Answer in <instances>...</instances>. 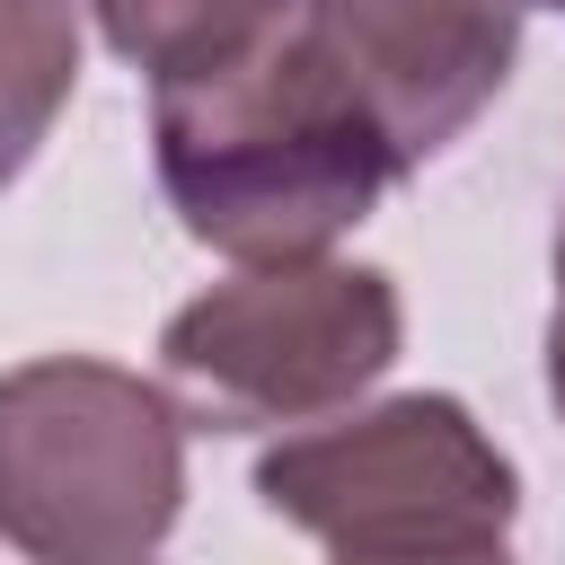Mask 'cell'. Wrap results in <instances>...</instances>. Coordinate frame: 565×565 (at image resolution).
<instances>
[{
	"label": "cell",
	"instance_id": "cell-7",
	"mask_svg": "<svg viewBox=\"0 0 565 565\" xmlns=\"http://www.w3.org/2000/svg\"><path fill=\"white\" fill-rule=\"evenodd\" d=\"M79 79V18L71 0H0V185L35 159L53 115Z\"/></svg>",
	"mask_w": 565,
	"mask_h": 565
},
{
	"label": "cell",
	"instance_id": "cell-3",
	"mask_svg": "<svg viewBox=\"0 0 565 565\" xmlns=\"http://www.w3.org/2000/svg\"><path fill=\"white\" fill-rule=\"evenodd\" d=\"M256 494L353 565H468L512 539V459L459 397H388L265 450Z\"/></svg>",
	"mask_w": 565,
	"mask_h": 565
},
{
	"label": "cell",
	"instance_id": "cell-2",
	"mask_svg": "<svg viewBox=\"0 0 565 565\" xmlns=\"http://www.w3.org/2000/svg\"><path fill=\"white\" fill-rule=\"evenodd\" d=\"M185 503L177 406L115 362H26L0 380V539L44 565H132Z\"/></svg>",
	"mask_w": 565,
	"mask_h": 565
},
{
	"label": "cell",
	"instance_id": "cell-6",
	"mask_svg": "<svg viewBox=\"0 0 565 565\" xmlns=\"http://www.w3.org/2000/svg\"><path fill=\"white\" fill-rule=\"evenodd\" d=\"M291 18V0H97V26L124 62H141L150 79H194L238 62L247 44H265Z\"/></svg>",
	"mask_w": 565,
	"mask_h": 565
},
{
	"label": "cell",
	"instance_id": "cell-4",
	"mask_svg": "<svg viewBox=\"0 0 565 565\" xmlns=\"http://www.w3.org/2000/svg\"><path fill=\"white\" fill-rule=\"evenodd\" d=\"M397 327L406 318L388 274L282 256L185 300L159 335V362L185 415H203L212 433H256V424H309L362 397L397 362Z\"/></svg>",
	"mask_w": 565,
	"mask_h": 565
},
{
	"label": "cell",
	"instance_id": "cell-1",
	"mask_svg": "<svg viewBox=\"0 0 565 565\" xmlns=\"http://www.w3.org/2000/svg\"><path fill=\"white\" fill-rule=\"evenodd\" d=\"M150 141L177 221L238 265L318 256L406 177V159L300 18H282L221 71L159 79Z\"/></svg>",
	"mask_w": 565,
	"mask_h": 565
},
{
	"label": "cell",
	"instance_id": "cell-5",
	"mask_svg": "<svg viewBox=\"0 0 565 565\" xmlns=\"http://www.w3.org/2000/svg\"><path fill=\"white\" fill-rule=\"evenodd\" d=\"M300 26L406 168L459 141L521 53V0H309Z\"/></svg>",
	"mask_w": 565,
	"mask_h": 565
},
{
	"label": "cell",
	"instance_id": "cell-9",
	"mask_svg": "<svg viewBox=\"0 0 565 565\" xmlns=\"http://www.w3.org/2000/svg\"><path fill=\"white\" fill-rule=\"evenodd\" d=\"M547 9H565V0H547Z\"/></svg>",
	"mask_w": 565,
	"mask_h": 565
},
{
	"label": "cell",
	"instance_id": "cell-8",
	"mask_svg": "<svg viewBox=\"0 0 565 565\" xmlns=\"http://www.w3.org/2000/svg\"><path fill=\"white\" fill-rule=\"evenodd\" d=\"M547 388L565 406V238H556V327H547Z\"/></svg>",
	"mask_w": 565,
	"mask_h": 565
}]
</instances>
